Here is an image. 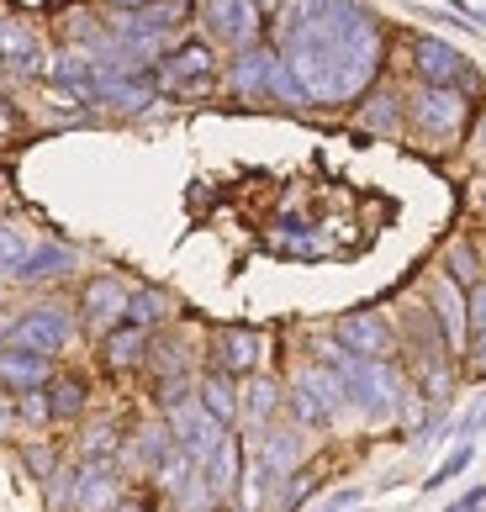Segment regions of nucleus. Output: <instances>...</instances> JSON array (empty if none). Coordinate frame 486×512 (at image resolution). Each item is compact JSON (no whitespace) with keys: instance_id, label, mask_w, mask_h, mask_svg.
Here are the masks:
<instances>
[{"instance_id":"nucleus-1","label":"nucleus","mask_w":486,"mask_h":512,"mask_svg":"<svg viewBox=\"0 0 486 512\" xmlns=\"http://www.w3.org/2000/svg\"><path fill=\"white\" fill-rule=\"evenodd\" d=\"M386 37L354 0H296L286 16V53L280 64L296 74L307 101H354L376 80Z\"/></svg>"},{"instance_id":"nucleus-2","label":"nucleus","mask_w":486,"mask_h":512,"mask_svg":"<svg viewBox=\"0 0 486 512\" xmlns=\"http://www.w3.org/2000/svg\"><path fill=\"white\" fill-rule=\"evenodd\" d=\"M323 365L344 381L349 402L360 407L365 417H391L402 412V396H407V381L397 370H391V359H354L339 338H328L323 344Z\"/></svg>"},{"instance_id":"nucleus-3","label":"nucleus","mask_w":486,"mask_h":512,"mask_svg":"<svg viewBox=\"0 0 486 512\" xmlns=\"http://www.w3.org/2000/svg\"><path fill=\"white\" fill-rule=\"evenodd\" d=\"M74 312L69 307H59V301H43V307H32V312H22L6 328V349H27V354H59V349H69L74 344Z\"/></svg>"},{"instance_id":"nucleus-4","label":"nucleus","mask_w":486,"mask_h":512,"mask_svg":"<svg viewBox=\"0 0 486 512\" xmlns=\"http://www.w3.org/2000/svg\"><path fill=\"white\" fill-rule=\"evenodd\" d=\"M154 80L170 90V96H207L217 85V53L207 43H180L159 59Z\"/></svg>"},{"instance_id":"nucleus-5","label":"nucleus","mask_w":486,"mask_h":512,"mask_svg":"<svg viewBox=\"0 0 486 512\" xmlns=\"http://www.w3.org/2000/svg\"><path fill=\"white\" fill-rule=\"evenodd\" d=\"M170 433H175V449H185L196 465H207L212 454H217V444L228 439L233 428H222L217 417L196 402V396H185V402L170 407Z\"/></svg>"},{"instance_id":"nucleus-6","label":"nucleus","mask_w":486,"mask_h":512,"mask_svg":"<svg viewBox=\"0 0 486 512\" xmlns=\"http://www.w3.org/2000/svg\"><path fill=\"white\" fill-rule=\"evenodd\" d=\"M201 22H207V37L228 48H254L259 43V27H265V11L254 6V0H207L201 6Z\"/></svg>"},{"instance_id":"nucleus-7","label":"nucleus","mask_w":486,"mask_h":512,"mask_svg":"<svg viewBox=\"0 0 486 512\" xmlns=\"http://www.w3.org/2000/svg\"><path fill=\"white\" fill-rule=\"evenodd\" d=\"M465 122V96L460 90H439V85H423L413 96V127L423 132V138L434 143H450L455 132Z\"/></svg>"},{"instance_id":"nucleus-8","label":"nucleus","mask_w":486,"mask_h":512,"mask_svg":"<svg viewBox=\"0 0 486 512\" xmlns=\"http://www.w3.org/2000/svg\"><path fill=\"white\" fill-rule=\"evenodd\" d=\"M339 344L354 359H391L397 354V328L381 312H344L339 317Z\"/></svg>"},{"instance_id":"nucleus-9","label":"nucleus","mask_w":486,"mask_h":512,"mask_svg":"<svg viewBox=\"0 0 486 512\" xmlns=\"http://www.w3.org/2000/svg\"><path fill=\"white\" fill-rule=\"evenodd\" d=\"M117 502H122V470L111 460H85L74 470V497H69L74 512H111Z\"/></svg>"},{"instance_id":"nucleus-10","label":"nucleus","mask_w":486,"mask_h":512,"mask_svg":"<svg viewBox=\"0 0 486 512\" xmlns=\"http://www.w3.org/2000/svg\"><path fill=\"white\" fill-rule=\"evenodd\" d=\"M122 317H127V286L117 275H96L85 286L80 296V322H85V333H111V328H122Z\"/></svg>"},{"instance_id":"nucleus-11","label":"nucleus","mask_w":486,"mask_h":512,"mask_svg":"<svg viewBox=\"0 0 486 512\" xmlns=\"http://www.w3.org/2000/svg\"><path fill=\"white\" fill-rule=\"evenodd\" d=\"M413 59H418L423 85H439V90H460V85H471V64H465V53H460V48H450V43H439V37H423Z\"/></svg>"},{"instance_id":"nucleus-12","label":"nucleus","mask_w":486,"mask_h":512,"mask_svg":"<svg viewBox=\"0 0 486 512\" xmlns=\"http://www.w3.org/2000/svg\"><path fill=\"white\" fill-rule=\"evenodd\" d=\"M48 381H53V359H48V354L0 349V391L22 396V391H43Z\"/></svg>"},{"instance_id":"nucleus-13","label":"nucleus","mask_w":486,"mask_h":512,"mask_svg":"<svg viewBox=\"0 0 486 512\" xmlns=\"http://www.w3.org/2000/svg\"><path fill=\"white\" fill-rule=\"evenodd\" d=\"M212 359H217L212 370H222V375H249V370H259V359H265V338L254 328H228V333H217Z\"/></svg>"},{"instance_id":"nucleus-14","label":"nucleus","mask_w":486,"mask_h":512,"mask_svg":"<svg viewBox=\"0 0 486 512\" xmlns=\"http://www.w3.org/2000/svg\"><path fill=\"white\" fill-rule=\"evenodd\" d=\"M0 64H11L16 74H43L48 69V53L37 43V32L27 22H16V16L0 22Z\"/></svg>"},{"instance_id":"nucleus-15","label":"nucleus","mask_w":486,"mask_h":512,"mask_svg":"<svg viewBox=\"0 0 486 512\" xmlns=\"http://www.w3.org/2000/svg\"><path fill=\"white\" fill-rule=\"evenodd\" d=\"M275 69H280V53H270L265 43H254V48H243L238 59H233V69H228V85L238 90V96H270Z\"/></svg>"},{"instance_id":"nucleus-16","label":"nucleus","mask_w":486,"mask_h":512,"mask_svg":"<svg viewBox=\"0 0 486 512\" xmlns=\"http://www.w3.org/2000/svg\"><path fill=\"white\" fill-rule=\"evenodd\" d=\"M175 454V433L170 423H148L133 433V444H122V460L138 470V476H159V465Z\"/></svg>"},{"instance_id":"nucleus-17","label":"nucleus","mask_w":486,"mask_h":512,"mask_svg":"<svg viewBox=\"0 0 486 512\" xmlns=\"http://www.w3.org/2000/svg\"><path fill=\"white\" fill-rule=\"evenodd\" d=\"M148 338L154 333H143V328H111L106 333V344H101V359H106V370L111 375H127V370H143L148 365Z\"/></svg>"},{"instance_id":"nucleus-18","label":"nucleus","mask_w":486,"mask_h":512,"mask_svg":"<svg viewBox=\"0 0 486 512\" xmlns=\"http://www.w3.org/2000/svg\"><path fill=\"white\" fill-rule=\"evenodd\" d=\"M74 264H80V254L69 243H37V249H27L16 280H27V286H37V280H64V275H74Z\"/></svg>"},{"instance_id":"nucleus-19","label":"nucleus","mask_w":486,"mask_h":512,"mask_svg":"<svg viewBox=\"0 0 486 512\" xmlns=\"http://www.w3.org/2000/svg\"><path fill=\"white\" fill-rule=\"evenodd\" d=\"M259 465L270 470L275 481H286L296 465H302V428H270L259 439Z\"/></svg>"},{"instance_id":"nucleus-20","label":"nucleus","mask_w":486,"mask_h":512,"mask_svg":"<svg viewBox=\"0 0 486 512\" xmlns=\"http://www.w3.org/2000/svg\"><path fill=\"white\" fill-rule=\"evenodd\" d=\"M196 402L207 407L222 428H233L238 417H243V407H238V386H233V375H222V370H207V375H201Z\"/></svg>"},{"instance_id":"nucleus-21","label":"nucleus","mask_w":486,"mask_h":512,"mask_svg":"<svg viewBox=\"0 0 486 512\" xmlns=\"http://www.w3.org/2000/svg\"><path fill=\"white\" fill-rule=\"evenodd\" d=\"M238 465H243V444H238L233 433H228V439L217 444V454H212V460L201 465V476H207L212 497H233V491H238V476H243Z\"/></svg>"},{"instance_id":"nucleus-22","label":"nucleus","mask_w":486,"mask_h":512,"mask_svg":"<svg viewBox=\"0 0 486 512\" xmlns=\"http://www.w3.org/2000/svg\"><path fill=\"white\" fill-rule=\"evenodd\" d=\"M85 402H90L85 375H53V381H48V407H53V423H74V417H85Z\"/></svg>"},{"instance_id":"nucleus-23","label":"nucleus","mask_w":486,"mask_h":512,"mask_svg":"<svg viewBox=\"0 0 486 512\" xmlns=\"http://www.w3.org/2000/svg\"><path fill=\"white\" fill-rule=\"evenodd\" d=\"M296 386H302V391H312V402L323 407L328 417H339V407L349 402V391H344V381H339V375H333L328 365H307L302 375H296Z\"/></svg>"},{"instance_id":"nucleus-24","label":"nucleus","mask_w":486,"mask_h":512,"mask_svg":"<svg viewBox=\"0 0 486 512\" xmlns=\"http://www.w3.org/2000/svg\"><path fill=\"white\" fill-rule=\"evenodd\" d=\"M170 317V296H164L159 286H143V291H127V328H143V333H154V322Z\"/></svg>"},{"instance_id":"nucleus-25","label":"nucleus","mask_w":486,"mask_h":512,"mask_svg":"<svg viewBox=\"0 0 486 512\" xmlns=\"http://www.w3.org/2000/svg\"><path fill=\"white\" fill-rule=\"evenodd\" d=\"M280 407V381H270V375H259V381L249 386V402H243V423H249L254 433H270V417Z\"/></svg>"},{"instance_id":"nucleus-26","label":"nucleus","mask_w":486,"mask_h":512,"mask_svg":"<svg viewBox=\"0 0 486 512\" xmlns=\"http://www.w3.org/2000/svg\"><path fill=\"white\" fill-rule=\"evenodd\" d=\"M444 275L455 280L460 291H476L481 286V259L471 243H450V259H444Z\"/></svg>"},{"instance_id":"nucleus-27","label":"nucleus","mask_w":486,"mask_h":512,"mask_svg":"<svg viewBox=\"0 0 486 512\" xmlns=\"http://www.w3.org/2000/svg\"><path fill=\"white\" fill-rule=\"evenodd\" d=\"M471 370L476 375H486V286H476L471 291Z\"/></svg>"},{"instance_id":"nucleus-28","label":"nucleus","mask_w":486,"mask_h":512,"mask_svg":"<svg viewBox=\"0 0 486 512\" xmlns=\"http://www.w3.org/2000/svg\"><path fill=\"white\" fill-rule=\"evenodd\" d=\"M471 460H476V444H471V439H465V444H455V449H450V460H444V465L434 470V476L423 481V491H439V486H450V481H460L465 470H471Z\"/></svg>"},{"instance_id":"nucleus-29","label":"nucleus","mask_w":486,"mask_h":512,"mask_svg":"<svg viewBox=\"0 0 486 512\" xmlns=\"http://www.w3.org/2000/svg\"><path fill=\"white\" fill-rule=\"evenodd\" d=\"M117 449H122V423L117 417H106V423H96L85 433V460H111Z\"/></svg>"},{"instance_id":"nucleus-30","label":"nucleus","mask_w":486,"mask_h":512,"mask_svg":"<svg viewBox=\"0 0 486 512\" xmlns=\"http://www.w3.org/2000/svg\"><path fill=\"white\" fill-rule=\"evenodd\" d=\"M22 259H27V238L16 227H0V280H16Z\"/></svg>"},{"instance_id":"nucleus-31","label":"nucleus","mask_w":486,"mask_h":512,"mask_svg":"<svg viewBox=\"0 0 486 512\" xmlns=\"http://www.w3.org/2000/svg\"><path fill=\"white\" fill-rule=\"evenodd\" d=\"M16 417H22L27 428H48V423H53L48 386H43V391H22V396H16Z\"/></svg>"},{"instance_id":"nucleus-32","label":"nucleus","mask_w":486,"mask_h":512,"mask_svg":"<svg viewBox=\"0 0 486 512\" xmlns=\"http://www.w3.org/2000/svg\"><path fill=\"white\" fill-rule=\"evenodd\" d=\"M22 465H27L32 481H53V476H59V454H53V444H27Z\"/></svg>"},{"instance_id":"nucleus-33","label":"nucleus","mask_w":486,"mask_h":512,"mask_svg":"<svg viewBox=\"0 0 486 512\" xmlns=\"http://www.w3.org/2000/svg\"><path fill=\"white\" fill-rule=\"evenodd\" d=\"M365 122L370 127H386V132H402V106H397V96H376L365 106Z\"/></svg>"},{"instance_id":"nucleus-34","label":"nucleus","mask_w":486,"mask_h":512,"mask_svg":"<svg viewBox=\"0 0 486 512\" xmlns=\"http://www.w3.org/2000/svg\"><path fill=\"white\" fill-rule=\"evenodd\" d=\"M291 412H296V423H302V428H323V423H328V412L317 407L312 391H302V386L291 391Z\"/></svg>"},{"instance_id":"nucleus-35","label":"nucleus","mask_w":486,"mask_h":512,"mask_svg":"<svg viewBox=\"0 0 486 512\" xmlns=\"http://www.w3.org/2000/svg\"><path fill=\"white\" fill-rule=\"evenodd\" d=\"M312 491H317V476H312V470H307V476H302V481H291V486H286V497H280V512H291V507H302V502L312 497Z\"/></svg>"},{"instance_id":"nucleus-36","label":"nucleus","mask_w":486,"mask_h":512,"mask_svg":"<svg viewBox=\"0 0 486 512\" xmlns=\"http://www.w3.org/2000/svg\"><path fill=\"white\" fill-rule=\"evenodd\" d=\"M360 497H365L360 486H344V491H333V497L317 507V512H354V507H360Z\"/></svg>"},{"instance_id":"nucleus-37","label":"nucleus","mask_w":486,"mask_h":512,"mask_svg":"<svg viewBox=\"0 0 486 512\" xmlns=\"http://www.w3.org/2000/svg\"><path fill=\"white\" fill-rule=\"evenodd\" d=\"M106 6H111V11H127V16H143L154 0H106Z\"/></svg>"},{"instance_id":"nucleus-38","label":"nucleus","mask_w":486,"mask_h":512,"mask_svg":"<svg viewBox=\"0 0 486 512\" xmlns=\"http://www.w3.org/2000/svg\"><path fill=\"white\" fill-rule=\"evenodd\" d=\"M16 6H27V11H64L69 0H16Z\"/></svg>"},{"instance_id":"nucleus-39","label":"nucleus","mask_w":486,"mask_h":512,"mask_svg":"<svg viewBox=\"0 0 486 512\" xmlns=\"http://www.w3.org/2000/svg\"><path fill=\"white\" fill-rule=\"evenodd\" d=\"M11 423H16V407L0 402V433H11Z\"/></svg>"},{"instance_id":"nucleus-40","label":"nucleus","mask_w":486,"mask_h":512,"mask_svg":"<svg viewBox=\"0 0 486 512\" xmlns=\"http://www.w3.org/2000/svg\"><path fill=\"white\" fill-rule=\"evenodd\" d=\"M111 512H148V502H138V497H122V502L111 507Z\"/></svg>"},{"instance_id":"nucleus-41","label":"nucleus","mask_w":486,"mask_h":512,"mask_svg":"<svg viewBox=\"0 0 486 512\" xmlns=\"http://www.w3.org/2000/svg\"><path fill=\"white\" fill-rule=\"evenodd\" d=\"M254 6H259V11H280L286 0H254Z\"/></svg>"},{"instance_id":"nucleus-42","label":"nucleus","mask_w":486,"mask_h":512,"mask_svg":"<svg viewBox=\"0 0 486 512\" xmlns=\"http://www.w3.org/2000/svg\"><path fill=\"white\" fill-rule=\"evenodd\" d=\"M6 328H11V322H0V349H6Z\"/></svg>"},{"instance_id":"nucleus-43","label":"nucleus","mask_w":486,"mask_h":512,"mask_svg":"<svg viewBox=\"0 0 486 512\" xmlns=\"http://www.w3.org/2000/svg\"><path fill=\"white\" fill-rule=\"evenodd\" d=\"M476 132H481V148H486V117H481V127H476Z\"/></svg>"},{"instance_id":"nucleus-44","label":"nucleus","mask_w":486,"mask_h":512,"mask_svg":"<svg viewBox=\"0 0 486 512\" xmlns=\"http://www.w3.org/2000/svg\"><path fill=\"white\" fill-rule=\"evenodd\" d=\"M0 185H6V180H0Z\"/></svg>"}]
</instances>
